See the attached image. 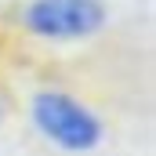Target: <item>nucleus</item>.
Here are the masks:
<instances>
[{"instance_id": "f257e3e1", "label": "nucleus", "mask_w": 156, "mask_h": 156, "mask_svg": "<svg viewBox=\"0 0 156 156\" xmlns=\"http://www.w3.org/2000/svg\"><path fill=\"white\" fill-rule=\"evenodd\" d=\"M29 116L40 134L66 153H91L102 145V134H105L102 120L66 91H37L29 102Z\"/></svg>"}, {"instance_id": "f03ea898", "label": "nucleus", "mask_w": 156, "mask_h": 156, "mask_svg": "<svg viewBox=\"0 0 156 156\" xmlns=\"http://www.w3.org/2000/svg\"><path fill=\"white\" fill-rule=\"evenodd\" d=\"M105 22L109 7L102 0H29L22 7L26 33L40 40H87Z\"/></svg>"}, {"instance_id": "7ed1b4c3", "label": "nucleus", "mask_w": 156, "mask_h": 156, "mask_svg": "<svg viewBox=\"0 0 156 156\" xmlns=\"http://www.w3.org/2000/svg\"><path fill=\"white\" fill-rule=\"evenodd\" d=\"M0 116H4V105H0Z\"/></svg>"}]
</instances>
